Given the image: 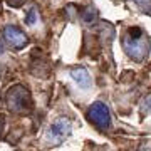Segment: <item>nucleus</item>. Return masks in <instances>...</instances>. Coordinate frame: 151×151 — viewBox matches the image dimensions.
Here are the masks:
<instances>
[{
	"mask_svg": "<svg viewBox=\"0 0 151 151\" xmlns=\"http://www.w3.org/2000/svg\"><path fill=\"white\" fill-rule=\"evenodd\" d=\"M5 101H7V106L10 111L14 113H27L29 109L32 108V97H30V92L25 89V86H17L10 87L5 94Z\"/></svg>",
	"mask_w": 151,
	"mask_h": 151,
	"instance_id": "obj_1",
	"label": "nucleus"
},
{
	"mask_svg": "<svg viewBox=\"0 0 151 151\" xmlns=\"http://www.w3.org/2000/svg\"><path fill=\"white\" fill-rule=\"evenodd\" d=\"M70 131H72V124H70L69 119L67 118H57L54 123L47 128L45 136H44V141H45L49 146H57V145H60L65 138H69Z\"/></svg>",
	"mask_w": 151,
	"mask_h": 151,
	"instance_id": "obj_2",
	"label": "nucleus"
},
{
	"mask_svg": "<svg viewBox=\"0 0 151 151\" xmlns=\"http://www.w3.org/2000/svg\"><path fill=\"white\" fill-rule=\"evenodd\" d=\"M87 119L99 129H109L111 128L109 108L101 101H96L94 104H91V108L87 109Z\"/></svg>",
	"mask_w": 151,
	"mask_h": 151,
	"instance_id": "obj_3",
	"label": "nucleus"
},
{
	"mask_svg": "<svg viewBox=\"0 0 151 151\" xmlns=\"http://www.w3.org/2000/svg\"><path fill=\"white\" fill-rule=\"evenodd\" d=\"M123 47L126 54L129 55L133 60L141 62L148 55V42H145V37H131L124 35L123 37Z\"/></svg>",
	"mask_w": 151,
	"mask_h": 151,
	"instance_id": "obj_4",
	"label": "nucleus"
},
{
	"mask_svg": "<svg viewBox=\"0 0 151 151\" xmlns=\"http://www.w3.org/2000/svg\"><path fill=\"white\" fill-rule=\"evenodd\" d=\"M2 35L5 39V42L15 50H20V49L29 45V37L17 25H5L2 30Z\"/></svg>",
	"mask_w": 151,
	"mask_h": 151,
	"instance_id": "obj_5",
	"label": "nucleus"
},
{
	"mask_svg": "<svg viewBox=\"0 0 151 151\" xmlns=\"http://www.w3.org/2000/svg\"><path fill=\"white\" fill-rule=\"evenodd\" d=\"M70 77L81 89H89L91 87V76L84 67H72L70 69Z\"/></svg>",
	"mask_w": 151,
	"mask_h": 151,
	"instance_id": "obj_6",
	"label": "nucleus"
},
{
	"mask_svg": "<svg viewBox=\"0 0 151 151\" xmlns=\"http://www.w3.org/2000/svg\"><path fill=\"white\" fill-rule=\"evenodd\" d=\"M37 22H39V12H37L35 7H32V9L27 12V15H25V24H27V25H35Z\"/></svg>",
	"mask_w": 151,
	"mask_h": 151,
	"instance_id": "obj_7",
	"label": "nucleus"
},
{
	"mask_svg": "<svg viewBox=\"0 0 151 151\" xmlns=\"http://www.w3.org/2000/svg\"><path fill=\"white\" fill-rule=\"evenodd\" d=\"M96 17H97V10L94 7H87L86 10L82 12V20L87 22V24H89V22H94Z\"/></svg>",
	"mask_w": 151,
	"mask_h": 151,
	"instance_id": "obj_8",
	"label": "nucleus"
},
{
	"mask_svg": "<svg viewBox=\"0 0 151 151\" xmlns=\"http://www.w3.org/2000/svg\"><path fill=\"white\" fill-rule=\"evenodd\" d=\"M141 113L151 114V94L145 96V99H143V103H141Z\"/></svg>",
	"mask_w": 151,
	"mask_h": 151,
	"instance_id": "obj_9",
	"label": "nucleus"
},
{
	"mask_svg": "<svg viewBox=\"0 0 151 151\" xmlns=\"http://www.w3.org/2000/svg\"><path fill=\"white\" fill-rule=\"evenodd\" d=\"M134 2L143 9V10H145V9L146 10H151V0H134Z\"/></svg>",
	"mask_w": 151,
	"mask_h": 151,
	"instance_id": "obj_10",
	"label": "nucleus"
},
{
	"mask_svg": "<svg viewBox=\"0 0 151 151\" xmlns=\"http://www.w3.org/2000/svg\"><path fill=\"white\" fill-rule=\"evenodd\" d=\"M27 0H7V4L10 7H20V5H24Z\"/></svg>",
	"mask_w": 151,
	"mask_h": 151,
	"instance_id": "obj_11",
	"label": "nucleus"
}]
</instances>
